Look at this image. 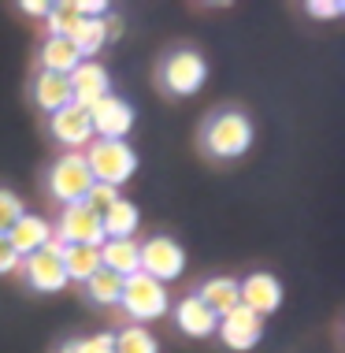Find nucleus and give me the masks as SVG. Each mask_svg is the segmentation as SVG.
Here are the masks:
<instances>
[{
	"label": "nucleus",
	"mask_w": 345,
	"mask_h": 353,
	"mask_svg": "<svg viewBox=\"0 0 345 353\" xmlns=\"http://www.w3.org/2000/svg\"><path fill=\"white\" fill-rule=\"evenodd\" d=\"M52 238L63 242V245H93V250H101V242H104L101 216L90 212L82 201L79 205H63V212L52 227Z\"/></svg>",
	"instance_id": "7"
},
{
	"label": "nucleus",
	"mask_w": 345,
	"mask_h": 353,
	"mask_svg": "<svg viewBox=\"0 0 345 353\" xmlns=\"http://www.w3.org/2000/svg\"><path fill=\"white\" fill-rule=\"evenodd\" d=\"M101 268L127 279L138 272V238H104L101 242Z\"/></svg>",
	"instance_id": "16"
},
{
	"label": "nucleus",
	"mask_w": 345,
	"mask_h": 353,
	"mask_svg": "<svg viewBox=\"0 0 345 353\" xmlns=\"http://www.w3.org/2000/svg\"><path fill=\"white\" fill-rule=\"evenodd\" d=\"M205 79H208V63H205V56L194 52V49H175L164 63H160V82H164V90L175 93V97L197 93L200 85H205Z\"/></svg>",
	"instance_id": "5"
},
{
	"label": "nucleus",
	"mask_w": 345,
	"mask_h": 353,
	"mask_svg": "<svg viewBox=\"0 0 345 353\" xmlns=\"http://www.w3.org/2000/svg\"><path fill=\"white\" fill-rule=\"evenodd\" d=\"M342 12H345L342 0H312V4H309V15H315V19H334Z\"/></svg>",
	"instance_id": "30"
},
{
	"label": "nucleus",
	"mask_w": 345,
	"mask_h": 353,
	"mask_svg": "<svg viewBox=\"0 0 345 353\" xmlns=\"http://www.w3.org/2000/svg\"><path fill=\"white\" fill-rule=\"evenodd\" d=\"M119 305L130 320H160L167 312V286L149 279V275H141V272H134L123 279Z\"/></svg>",
	"instance_id": "4"
},
{
	"label": "nucleus",
	"mask_w": 345,
	"mask_h": 353,
	"mask_svg": "<svg viewBox=\"0 0 345 353\" xmlns=\"http://www.w3.org/2000/svg\"><path fill=\"white\" fill-rule=\"evenodd\" d=\"M49 130H52V138L60 141L67 152H82L93 141L90 112L79 108V104H67V108H60L56 116H49Z\"/></svg>",
	"instance_id": "10"
},
{
	"label": "nucleus",
	"mask_w": 345,
	"mask_h": 353,
	"mask_svg": "<svg viewBox=\"0 0 345 353\" xmlns=\"http://www.w3.org/2000/svg\"><path fill=\"white\" fill-rule=\"evenodd\" d=\"M79 63H82V56H79V49H74L71 37H49V41L41 45V71L63 74L67 79Z\"/></svg>",
	"instance_id": "18"
},
{
	"label": "nucleus",
	"mask_w": 345,
	"mask_h": 353,
	"mask_svg": "<svg viewBox=\"0 0 345 353\" xmlns=\"http://www.w3.org/2000/svg\"><path fill=\"white\" fill-rule=\"evenodd\" d=\"M90 123H93V138L104 141H127L130 127H134V108L123 97L108 93L104 101H97L90 108Z\"/></svg>",
	"instance_id": "8"
},
{
	"label": "nucleus",
	"mask_w": 345,
	"mask_h": 353,
	"mask_svg": "<svg viewBox=\"0 0 345 353\" xmlns=\"http://www.w3.org/2000/svg\"><path fill=\"white\" fill-rule=\"evenodd\" d=\"M19 8H23L26 15H37V19H45V15H49V8H52V4H45V0H23Z\"/></svg>",
	"instance_id": "32"
},
{
	"label": "nucleus",
	"mask_w": 345,
	"mask_h": 353,
	"mask_svg": "<svg viewBox=\"0 0 345 353\" xmlns=\"http://www.w3.org/2000/svg\"><path fill=\"white\" fill-rule=\"evenodd\" d=\"M19 264H23V256L12 250V242H8L4 234H0V275H12L19 272Z\"/></svg>",
	"instance_id": "29"
},
{
	"label": "nucleus",
	"mask_w": 345,
	"mask_h": 353,
	"mask_svg": "<svg viewBox=\"0 0 345 353\" xmlns=\"http://www.w3.org/2000/svg\"><path fill=\"white\" fill-rule=\"evenodd\" d=\"M90 186H93V175H90V168H85L82 152H63V157L52 164V171H49V194L60 205L85 201Z\"/></svg>",
	"instance_id": "6"
},
{
	"label": "nucleus",
	"mask_w": 345,
	"mask_h": 353,
	"mask_svg": "<svg viewBox=\"0 0 345 353\" xmlns=\"http://www.w3.org/2000/svg\"><path fill=\"white\" fill-rule=\"evenodd\" d=\"M60 261H63L67 283H85L101 272V250H93V245H63Z\"/></svg>",
	"instance_id": "19"
},
{
	"label": "nucleus",
	"mask_w": 345,
	"mask_h": 353,
	"mask_svg": "<svg viewBox=\"0 0 345 353\" xmlns=\"http://www.w3.org/2000/svg\"><path fill=\"white\" fill-rule=\"evenodd\" d=\"M219 339L227 342L230 350H253L256 342L264 335V320L256 316V312H249L245 305H238V309H230L227 316H219Z\"/></svg>",
	"instance_id": "13"
},
{
	"label": "nucleus",
	"mask_w": 345,
	"mask_h": 353,
	"mask_svg": "<svg viewBox=\"0 0 345 353\" xmlns=\"http://www.w3.org/2000/svg\"><path fill=\"white\" fill-rule=\"evenodd\" d=\"M119 190H115V186H104V183H93L90 186V194H85V208H90V212H97V216H104V212H108V208L115 205V201H119Z\"/></svg>",
	"instance_id": "27"
},
{
	"label": "nucleus",
	"mask_w": 345,
	"mask_h": 353,
	"mask_svg": "<svg viewBox=\"0 0 345 353\" xmlns=\"http://www.w3.org/2000/svg\"><path fill=\"white\" fill-rule=\"evenodd\" d=\"M197 298L205 301L208 309L216 312V316H227L230 309H238V305H242V298H238V279H227V275L208 279V283L197 290Z\"/></svg>",
	"instance_id": "20"
},
{
	"label": "nucleus",
	"mask_w": 345,
	"mask_h": 353,
	"mask_svg": "<svg viewBox=\"0 0 345 353\" xmlns=\"http://www.w3.org/2000/svg\"><path fill=\"white\" fill-rule=\"evenodd\" d=\"M138 272L156 279V283H164V286L175 283L186 272V250L167 234L145 238V242H138Z\"/></svg>",
	"instance_id": "3"
},
{
	"label": "nucleus",
	"mask_w": 345,
	"mask_h": 353,
	"mask_svg": "<svg viewBox=\"0 0 345 353\" xmlns=\"http://www.w3.org/2000/svg\"><path fill=\"white\" fill-rule=\"evenodd\" d=\"M82 157H85V168H90L93 183H104L115 190L138 171V152L130 149V141H104V138L90 141Z\"/></svg>",
	"instance_id": "2"
},
{
	"label": "nucleus",
	"mask_w": 345,
	"mask_h": 353,
	"mask_svg": "<svg viewBox=\"0 0 345 353\" xmlns=\"http://www.w3.org/2000/svg\"><path fill=\"white\" fill-rule=\"evenodd\" d=\"M74 49H79L82 60H90L93 52H101V45L108 41V34H104V19H82L79 30L71 34Z\"/></svg>",
	"instance_id": "23"
},
{
	"label": "nucleus",
	"mask_w": 345,
	"mask_h": 353,
	"mask_svg": "<svg viewBox=\"0 0 345 353\" xmlns=\"http://www.w3.org/2000/svg\"><path fill=\"white\" fill-rule=\"evenodd\" d=\"M74 8H79L82 19H104L108 15V4H101V0H79Z\"/></svg>",
	"instance_id": "31"
},
{
	"label": "nucleus",
	"mask_w": 345,
	"mask_h": 353,
	"mask_svg": "<svg viewBox=\"0 0 345 353\" xmlns=\"http://www.w3.org/2000/svg\"><path fill=\"white\" fill-rule=\"evenodd\" d=\"M56 353H79V339H71V342H63V346H60V350H56Z\"/></svg>",
	"instance_id": "34"
},
{
	"label": "nucleus",
	"mask_w": 345,
	"mask_h": 353,
	"mask_svg": "<svg viewBox=\"0 0 345 353\" xmlns=\"http://www.w3.org/2000/svg\"><path fill=\"white\" fill-rule=\"evenodd\" d=\"M79 353H115V335L101 331V335L79 339Z\"/></svg>",
	"instance_id": "28"
},
{
	"label": "nucleus",
	"mask_w": 345,
	"mask_h": 353,
	"mask_svg": "<svg viewBox=\"0 0 345 353\" xmlns=\"http://www.w3.org/2000/svg\"><path fill=\"white\" fill-rule=\"evenodd\" d=\"M4 238L12 242V250H15L19 256H30V253H41L45 245H49V238H52V223H49L45 216L26 212V216L19 219V223H15Z\"/></svg>",
	"instance_id": "15"
},
{
	"label": "nucleus",
	"mask_w": 345,
	"mask_h": 353,
	"mask_svg": "<svg viewBox=\"0 0 345 353\" xmlns=\"http://www.w3.org/2000/svg\"><path fill=\"white\" fill-rule=\"evenodd\" d=\"M67 82H71V104H79L85 112L112 93L108 71H104V63H97V60H82L79 68L67 74Z\"/></svg>",
	"instance_id": "9"
},
{
	"label": "nucleus",
	"mask_w": 345,
	"mask_h": 353,
	"mask_svg": "<svg viewBox=\"0 0 345 353\" xmlns=\"http://www.w3.org/2000/svg\"><path fill=\"white\" fill-rule=\"evenodd\" d=\"M45 23H49V37H71L74 30H79L82 15H79V8H74V0H63V4L49 8Z\"/></svg>",
	"instance_id": "24"
},
{
	"label": "nucleus",
	"mask_w": 345,
	"mask_h": 353,
	"mask_svg": "<svg viewBox=\"0 0 345 353\" xmlns=\"http://www.w3.org/2000/svg\"><path fill=\"white\" fill-rule=\"evenodd\" d=\"M104 34H108V37H119V34H123V19H119V15H104Z\"/></svg>",
	"instance_id": "33"
},
{
	"label": "nucleus",
	"mask_w": 345,
	"mask_h": 353,
	"mask_svg": "<svg viewBox=\"0 0 345 353\" xmlns=\"http://www.w3.org/2000/svg\"><path fill=\"white\" fill-rule=\"evenodd\" d=\"M175 323H178L182 335H189V339H208V335H216L219 316L197 298V294H189V298H182V301L175 305Z\"/></svg>",
	"instance_id": "14"
},
{
	"label": "nucleus",
	"mask_w": 345,
	"mask_h": 353,
	"mask_svg": "<svg viewBox=\"0 0 345 353\" xmlns=\"http://www.w3.org/2000/svg\"><path fill=\"white\" fill-rule=\"evenodd\" d=\"M34 104L41 112H49V116H56L60 108L71 104V82H67L63 74L37 71V79H34Z\"/></svg>",
	"instance_id": "17"
},
{
	"label": "nucleus",
	"mask_w": 345,
	"mask_h": 353,
	"mask_svg": "<svg viewBox=\"0 0 345 353\" xmlns=\"http://www.w3.org/2000/svg\"><path fill=\"white\" fill-rule=\"evenodd\" d=\"M138 205L134 201H127V197H119L108 212L101 216V231H104V238H134L138 234Z\"/></svg>",
	"instance_id": "21"
},
{
	"label": "nucleus",
	"mask_w": 345,
	"mask_h": 353,
	"mask_svg": "<svg viewBox=\"0 0 345 353\" xmlns=\"http://www.w3.org/2000/svg\"><path fill=\"white\" fill-rule=\"evenodd\" d=\"M82 286H85V294H90L93 305H108L112 309V305H119V298H123V279L112 272H104V268L93 275V279H85Z\"/></svg>",
	"instance_id": "22"
},
{
	"label": "nucleus",
	"mask_w": 345,
	"mask_h": 353,
	"mask_svg": "<svg viewBox=\"0 0 345 353\" xmlns=\"http://www.w3.org/2000/svg\"><path fill=\"white\" fill-rule=\"evenodd\" d=\"M19 272H23V279L30 283V290H37V294H60L67 286V272H63L60 253H49V250L23 256Z\"/></svg>",
	"instance_id": "11"
},
{
	"label": "nucleus",
	"mask_w": 345,
	"mask_h": 353,
	"mask_svg": "<svg viewBox=\"0 0 345 353\" xmlns=\"http://www.w3.org/2000/svg\"><path fill=\"white\" fill-rule=\"evenodd\" d=\"M200 141H205L208 157L234 160V157H242V152H249V145H253V123H249L245 112H234V108L216 112V116L205 123Z\"/></svg>",
	"instance_id": "1"
},
{
	"label": "nucleus",
	"mask_w": 345,
	"mask_h": 353,
	"mask_svg": "<svg viewBox=\"0 0 345 353\" xmlns=\"http://www.w3.org/2000/svg\"><path fill=\"white\" fill-rule=\"evenodd\" d=\"M115 353H160V346L145 327L130 323V327H123L119 335H115Z\"/></svg>",
	"instance_id": "25"
},
{
	"label": "nucleus",
	"mask_w": 345,
	"mask_h": 353,
	"mask_svg": "<svg viewBox=\"0 0 345 353\" xmlns=\"http://www.w3.org/2000/svg\"><path fill=\"white\" fill-rule=\"evenodd\" d=\"M238 298L249 312H256V316H271L275 309L282 305V283L275 279L271 272H253L249 279L238 283Z\"/></svg>",
	"instance_id": "12"
},
{
	"label": "nucleus",
	"mask_w": 345,
	"mask_h": 353,
	"mask_svg": "<svg viewBox=\"0 0 345 353\" xmlns=\"http://www.w3.org/2000/svg\"><path fill=\"white\" fill-rule=\"evenodd\" d=\"M23 216H26V208H23V201H19V194L0 190V234H8Z\"/></svg>",
	"instance_id": "26"
}]
</instances>
